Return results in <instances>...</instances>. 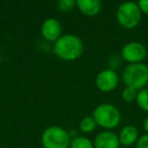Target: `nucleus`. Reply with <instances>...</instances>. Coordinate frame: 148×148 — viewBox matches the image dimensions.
I'll list each match as a JSON object with an SVG mask.
<instances>
[{
    "label": "nucleus",
    "mask_w": 148,
    "mask_h": 148,
    "mask_svg": "<svg viewBox=\"0 0 148 148\" xmlns=\"http://www.w3.org/2000/svg\"><path fill=\"white\" fill-rule=\"evenodd\" d=\"M71 137L64 128L50 126L42 134V145L44 148H69Z\"/></svg>",
    "instance_id": "obj_4"
},
{
    "label": "nucleus",
    "mask_w": 148,
    "mask_h": 148,
    "mask_svg": "<svg viewBox=\"0 0 148 148\" xmlns=\"http://www.w3.org/2000/svg\"><path fill=\"white\" fill-rule=\"evenodd\" d=\"M93 146L95 148H119V136L109 130L103 131L95 136Z\"/></svg>",
    "instance_id": "obj_9"
},
{
    "label": "nucleus",
    "mask_w": 148,
    "mask_h": 148,
    "mask_svg": "<svg viewBox=\"0 0 148 148\" xmlns=\"http://www.w3.org/2000/svg\"><path fill=\"white\" fill-rule=\"evenodd\" d=\"M143 128H144V130L146 131V133L148 134V117L145 119V121H144V123H143Z\"/></svg>",
    "instance_id": "obj_19"
},
{
    "label": "nucleus",
    "mask_w": 148,
    "mask_h": 148,
    "mask_svg": "<svg viewBox=\"0 0 148 148\" xmlns=\"http://www.w3.org/2000/svg\"><path fill=\"white\" fill-rule=\"evenodd\" d=\"M138 130L136 127L132 125L125 126L123 129L121 130L119 134V140L120 144L123 146H131L138 140Z\"/></svg>",
    "instance_id": "obj_11"
},
{
    "label": "nucleus",
    "mask_w": 148,
    "mask_h": 148,
    "mask_svg": "<svg viewBox=\"0 0 148 148\" xmlns=\"http://www.w3.org/2000/svg\"><path fill=\"white\" fill-rule=\"evenodd\" d=\"M97 124L95 122V120L93 119V117H84L79 123V128L83 133H91L95 131V129L97 128Z\"/></svg>",
    "instance_id": "obj_13"
},
{
    "label": "nucleus",
    "mask_w": 148,
    "mask_h": 148,
    "mask_svg": "<svg viewBox=\"0 0 148 148\" xmlns=\"http://www.w3.org/2000/svg\"><path fill=\"white\" fill-rule=\"evenodd\" d=\"M137 95H138V90H136V89L129 86H126L123 89V91H122V97L127 103H131V101H136Z\"/></svg>",
    "instance_id": "obj_15"
},
{
    "label": "nucleus",
    "mask_w": 148,
    "mask_h": 148,
    "mask_svg": "<svg viewBox=\"0 0 148 148\" xmlns=\"http://www.w3.org/2000/svg\"><path fill=\"white\" fill-rule=\"evenodd\" d=\"M136 101L140 109L148 112V88H143L138 91Z\"/></svg>",
    "instance_id": "obj_14"
},
{
    "label": "nucleus",
    "mask_w": 148,
    "mask_h": 148,
    "mask_svg": "<svg viewBox=\"0 0 148 148\" xmlns=\"http://www.w3.org/2000/svg\"><path fill=\"white\" fill-rule=\"evenodd\" d=\"M138 6H139L141 12L148 14V0H140L138 1Z\"/></svg>",
    "instance_id": "obj_18"
},
{
    "label": "nucleus",
    "mask_w": 148,
    "mask_h": 148,
    "mask_svg": "<svg viewBox=\"0 0 148 148\" xmlns=\"http://www.w3.org/2000/svg\"><path fill=\"white\" fill-rule=\"evenodd\" d=\"M69 148H95L93 143L84 136H77L71 140Z\"/></svg>",
    "instance_id": "obj_12"
},
{
    "label": "nucleus",
    "mask_w": 148,
    "mask_h": 148,
    "mask_svg": "<svg viewBox=\"0 0 148 148\" xmlns=\"http://www.w3.org/2000/svg\"><path fill=\"white\" fill-rule=\"evenodd\" d=\"M76 7L83 14L95 16L101 11V2L99 0H76Z\"/></svg>",
    "instance_id": "obj_10"
},
{
    "label": "nucleus",
    "mask_w": 148,
    "mask_h": 148,
    "mask_svg": "<svg viewBox=\"0 0 148 148\" xmlns=\"http://www.w3.org/2000/svg\"><path fill=\"white\" fill-rule=\"evenodd\" d=\"M119 83V76L113 69H103L95 77V85L103 92H111Z\"/></svg>",
    "instance_id": "obj_7"
},
{
    "label": "nucleus",
    "mask_w": 148,
    "mask_h": 148,
    "mask_svg": "<svg viewBox=\"0 0 148 148\" xmlns=\"http://www.w3.org/2000/svg\"><path fill=\"white\" fill-rule=\"evenodd\" d=\"M97 124L107 130L116 128L121 122L120 111L112 103H101L92 112Z\"/></svg>",
    "instance_id": "obj_3"
},
{
    "label": "nucleus",
    "mask_w": 148,
    "mask_h": 148,
    "mask_svg": "<svg viewBox=\"0 0 148 148\" xmlns=\"http://www.w3.org/2000/svg\"><path fill=\"white\" fill-rule=\"evenodd\" d=\"M116 17L121 27L128 29L136 27L141 21V10L138 3L133 1L123 2L118 7Z\"/></svg>",
    "instance_id": "obj_5"
},
{
    "label": "nucleus",
    "mask_w": 148,
    "mask_h": 148,
    "mask_svg": "<svg viewBox=\"0 0 148 148\" xmlns=\"http://www.w3.org/2000/svg\"><path fill=\"white\" fill-rule=\"evenodd\" d=\"M136 147L137 148H148V134L142 135L138 138L136 142Z\"/></svg>",
    "instance_id": "obj_17"
},
{
    "label": "nucleus",
    "mask_w": 148,
    "mask_h": 148,
    "mask_svg": "<svg viewBox=\"0 0 148 148\" xmlns=\"http://www.w3.org/2000/svg\"><path fill=\"white\" fill-rule=\"evenodd\" d=\"M41 34L46 41L55 43L62 36L61 23L53 17L45 19L41 25Z\"/></svg>",
    "instance_id": "obj_8"
},
{
    "label": "nucleus",
    "mask_w": 148,
    "mask_h": 148,
    "mask_svg": "<svg viewBox=\"0 0 148 148\" xmlns=\"http://www.w3.org/2000/svg\"><path fill=\"white\" fill-rule=\"evenodd\" d=\"M53 50L59 59L64 61H74L82 55L84 45L79 37L66 34L61 36L54 43Z\"/></svg>",
    "instance_id": "obj_1"
},
{
    "label": "nucleus",
    "mask_w": 148,
    "mask_h": 148,
    "mask_svg": "<svg viewBox=\"0 0 148 148\" xmlns=\"http://www.w3.org/2000/svg\"><path fill=\"white\" fill-rule=\"evenodd\" d=\"M121 55L130 64L141 63L147 55V49L139 42H129L122 48Z\"/></svg>",
    "instance_id": "obj_6"
},
{
    "label": "nucleus",
    "mask_w": 148,
    "mask_h": 148,
    "mask_svg": "<svg viewBox=\"0 0 148 148\" xmlns=\"http://www.w3.org/2000/svg\"><path fill=\"white\" fill-rule=\"evenodd\" d=\"M122 79L126 86L141 90L148 83V66L144 63L129 64L124 69Z\"/></svg>",
    "instance_id": "obj_2"
},
{
    "label": "nucleus",
    "mask_w": 148,
    "mask_h": 148,
    "mask_svg": "<svg viewBox=\"0 0 148 148\" xmlns=\"http://www.w3.org/2000/svg\"><path fill=\"white\" fill-rule=\"evenodd\" d=\"M57 5L60 10L70 11L73 8L74 5H76V1H73V0H60L57 2Z\"/></svg>",
    "instance_id": "obj_16"
}]
</instances>
